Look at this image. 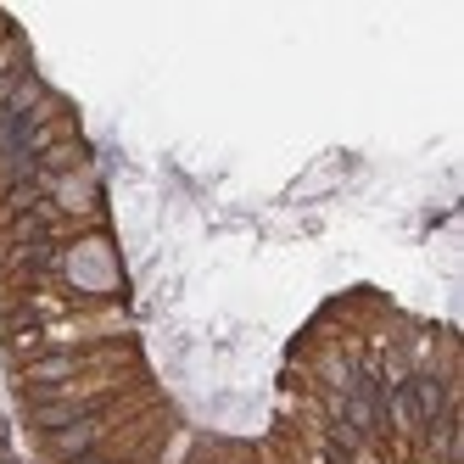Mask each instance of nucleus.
Listing matches in <instances>:
<instances>
[{
	"label": "nucleus",
	"mask_w": 464,
	"mask_h": 464,
	"mask_svg": "<svg viewBox=\"0 0 464 464\" xmlns=\"http://www.w3.org/2000/svg\"><path fill=\"white\" fill-rule=\"evenodd\" d=\"M68 269H73V280L90 285V291H102V285L118 280V263H112V246H107V241H84V246H73Z\"/></svg>",
	"instance_id": "1"
}]
</instances>
